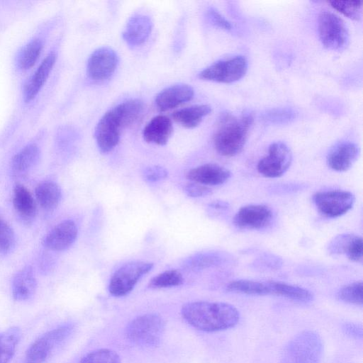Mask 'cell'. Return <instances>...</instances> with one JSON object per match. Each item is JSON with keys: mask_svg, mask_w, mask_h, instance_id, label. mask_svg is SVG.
Masks as SVG:
<instances>
[{"mask_svg": "<svg viewBox=\"0 0 363 363\" xmlns=\"http://www.w3.org/2000/svg\"><path fill=\"white\" fill-rule=\"evenodd\" d=\"M183 318L192 327L206 332H215L234 327L240 313L233 306L223 302L193 301L182 308Z\"/></svg>", "mask_w": 363, "mask_h": 363, "instance_id": "1", "label": "cell"}, {"mask_svg": "<svg viewBox=\"0 0 363 363\" xmlns=\"http://www.w3.org/2000/svg\"><path fill=\"white\" fill-rule=\"evenodd\" d=\"M252 121L251 113L239 116L228 112L222 113L213 137L216 151L225 157L240 153L247 141Z\"/></svg>", "mask_w": 363, "mask_h": 363, "instance_id": "2", "label": "cell"}, {"mask_svg": "<svg viewBox=\"0 0 363 363\" xmlns=\"http://www.w3.org/2000/svg\"><path fill=\"white\" fill-rule=\"evenodd\" d=\"M131 125L130 117L121 104L106 112L95 128V139L101 152L113 150L120 140L122 130Z\"/></svg>", "mask_w": 363, "mask_h": 363, "instance_id": "3", "label": "cell"}, {"mask_svg": "<svg viewBox=\"0 0 363 363\" xmlns=\"http://www.w3.org/2000/svg\"><path fill=\"white\" fill-rule=\"evenodd\" d=\"M322 352L319 335L313 331H304L289 342L281 363H319Z\"/></svg>", "mask_w": 363, "mask_h": 363, "instance_id": "4", "label": "cell"}, {"mask_svg": "<svg viewBox=\"0 0 363 363\" xmlns=\"http://www.w3.org/2000/svg\"><path fill=\"white\" fill-rule=\"evenodd\" d=\"M164 330L163 318L157 313H147L133 320L126 328L125 335L137 345L154 347L160 343Z\"/></svg>", "mask_w": 363, "mask_h": 363, "instance_id": "5", "label": "cell"}, {"mask_svg": "<svg viewBox=\"0 0 363 363\" xmlns=\"http://www.w3.org/2000/svg\"><path fill=\"white\" fill-rule=\"evenodd\" d=\"M152 262L131 261L123 264L112 275L108 290L114 296H123L129 294L138 281L152 269Z\"/></svg>", "mask_w": 363, "mask_h": 363, "instance_id": "6", "label": "cell"}, {"mask_svg": "<svg viewBox=\"0 0 363 363\" xmlns=\"http://www.w3.org/2000/svg\"><path fill=\"white\" fill-rule=\"evenodd\" d=\"M318 29L323 45L330 50H342L348 44L349 33L344 21L336 13L325 11L318 17Z\"/></svg>", "mask_w": 363, "mask_h": 363, "instance_id": "7", "label": "cell"}, {"mask_svg": "<svg viewBox=\"0 0 363 363\" xmlns=\"http://www.w3.org/2000/svg\"><path fill=\"white\" fill-rule=\"evenodd\" d=\"M73 326L64 325L37 338L26 351L24 363H44L55 349L71 333Z\"/></svg>", "mask_w": 363, "mask_h": 363, "instance_id": "8", "label": "cell"}, {"mask_svg": "<svg viewBox=\"0 0 363 363\" xmlns=\"http://www.w3.org/2000/svg\"><path fill=\"white\" fill-rule=\"evenodd\" d=\"M247 69V60L243 55L220 60L203 69L200 79L222 83H230L242 78Z\"/></svg>", "mask_w": 363, "mask_h": 363, "instance_id": "9", "label": "cell"}, {"mask_svg": "<svg viewBox=\"0 0 363 363\" xmlns=\"http://www.w3.org/2000/svg\"><path fill=\"white\" fill-rule=\"evenodd\" d=\"M313 201L322 215L328 218H337L352 208L355 197L348 191L329 190L315 193L313 196Z\"/></svg>", "mask_w": 363, "mask_h": 363, "instance_id": "10", "label": "cell"}, {"mask_svg": "<svg viewBox=\"0 0 363 363\" xmlns=\"http://www.w3.org/2000/svg\"><path fill=\"white\" fill-rule=\"evenodd\" d=\"M292 153L283 142H274L269 148L267 155L257 163L258 172L267 178H277L282 176L290 167Z\"/></svg>", "mask_w": 363, "mask_h": 363, "instance_id": "11", "label": "cell"}, {"mask_svg": "<svg viewBox=\"0 0 363 363\" xmlns=\"http://www.w3.org/2000/svg\"><path fill=\"white\" fill-rule=\"evenodd\" d=\"M118 64V57L113 50L108 47L98 48L88 60L87 75L95 82L106 80L113 74Z\"/></svg>", "mask_w": 363, "mask_h": 363, "instance_id": "12", "label": "cell"}, {"mask_svg": "<svg viewBox=\"0 0 363 363\" xmlns=\"http://www.w3.org/2000/svg\"><path fill=\"white\" fill-rule=\"evenodd\" d=\"M273 213L267 206L251 204L240 208L233 218L235 225L240 229L259 230L272 222Z\"/></svg>", "mask_w": 363, "mask_h": 363, "instance_id": "13", "label": "cell"}, {"mask_svg": "<svg viewBox=\"0 0 363 363\" xmlns=\"http://www.w3.org/2000/svg\"><path fill=\"white\" fill-rule=\"evenodd\" d=\"M78 229L72 220H65L56 225L44 238L43 245L52 251L68 249L76 240Z\"/></svg>", "mask_w": 363, "mask_h": 363, "instance_id": "14", "label": "cell"}, {"mask_svg": "<svg viewBox=\"0 0 363 363\" xmlns=\"http://www.w3.org/2000/svg\"><path fill=\"white\" fill-rule=\"evenodd\" d=\"M360 150L359 146L350 141H342L334 145L327 155V164L337 172L349 169L357 160Z\"/></svg>", "mask_w": 363, "mask_h": 363, "instance_id": "15", "label": "cell"}, {"mask_svg": "<svg viewBox=\"0 0 363 363\" xmlns=\"http://www.w3.org/2000/svg\"><path fill=\"white\" fill-rule=\"evenodd\" d=\"M231 177L230 172L217 164L208 163L190 169L186 178L207 186H218L225 183Z\"/></svg>", "mask_w": 363, "mask_h": 363, "instance_id": "16", "label": "cell"}, {"mask_svg": "<svg viewBox=\"0 0 363 363\" xmlns=\"http://www.w3.org/2000/svg\"><path fill=\"white\" fill-rule=\"evenodd\" d=\"M194 89L186 84L169 86L161 91L155 98V105L160 111L174 108L192 99Z\"/></svg>", "mask_w": 363, "mask_h": 363, "instance_id": "17", "label": "cell"}, {"mask_svg": "<svg viewBox=\"0 0 363 363\" xmlns=\"http://www.w3.org/2000/svg\"><path fill=\"white\" fill-rule=\"evenodd\" d=\"M328 251L333 255H345L351 261L362 263L363 259L362 238L350 233L339 235L330 242Z\"/></svg>", "mask_w": 363, "mask_h": 363, "instance_id": "18", "label": "cell"}, {"mask_svg": "<svg viewBox=\"0 0 363 363\" xmlns=\"http://www.w3.org/2000/svg\"><path fill=\"white\" fill-rule=\"evenodd\" d=\"M55 60L56 54L54 52H50L28 80L23 89V98L26 103L32 101L44 86Z\"/></svg>", "mask_w": 363, "mask_h": 363, "instance_id": "19", "label": "cell"}, {"mask_svg": "<svg viewBox=\"0 0 363 363\" xmlns=\"http://www.w3.org/2000/svg\"><path fill=\"white\" fill-rule=\"evenodd\" d=\"M152 28V23L148 16L135 15L128 20L123 38L130 46L143 45L149 38Z\"/></svg>", "mask_w": 363, "mask_h": 363, "instance_id": "20", "label": "cell"}, {"mask_svg": "<svg viewBox=\"0 0 363 363\" xmlns=\"http://www.w3.org/2000/svg\"><path fill=\"white\" fill-rule=\"evenodd\" d=\"M173 132L171 119L164 115H159L152 118L144 127L143 137L149 143L164 145Z\"/></svg>", "mask_w": 363, "mask_h": 363, "instance_id": "21", "label": "cell"}, {"mask_svg": "<svg viewBox=\"0 0 363 363\" xmlns=\"http://www.w3.org/2000/svg\"><path fill=\"white\" fill-rule=\"evenodd\" d=\"M37 280L33 269L24 267L13 277L11 284L12 296L17 301L30 299L35 293Z\"/></svg>", "mask_w": 363, "mask_h": 363, "instance_id": "22", "label": "cell"}, {"mask_svg": "<svg viewBox=\"0 0 363 363\" xmlns=\"http://www.w3.org/2000/svg\"><path fill=\"white\" fill-rule=\"evenodd\" d=\"M13 205L18 216L26 223H30L36 213V203L29 190L16 184L13 192Z\"/></svg>", "mask_w": 363, "mask_h": 363, "instance_id": "23", "label": "cell"}, {"mask_svg": "<svg viewBox=\"0 0 363 363\" xmlns=\"http://www.w3.org/2000/svg\"><path fill=\"white\" fill-rule=\"evenodd\" d=\"M211 111V108L207 104L194 105L174 111L172 118L184 128H194L198 126Z\"/></svg>", "mask_w": 363, "mask_h": 363, "instance_id": "24", "label": "cell"}, {"mask_svg": "<svg viewBox=\"0 0 363 363\" xmlns=\"http://www.w3.org/2000/svg\"><path fill=\"white\" fill-rule=\"evenodd\" d=\"M35 195L38 203L43 209L51 211L60 203L62 191L57 183L52 181H44L36 186Z\"/></svg>", "mask_w": 363, "mask_h": 363, "instance_id": "25", "label": "cell"}, {"mask_svg": "<svg viewBox=\"0 0 363 363\" xmlns=\"http://www.w3.org/2000/svg\"><path fill=\"white\" fill-rule=\"evenodd\" d=\"M269 294L284 297L292 301L308 303L313 300V294L308 290L280 281H268Z\"/></svg>", "mask_w": 363, "mask_h": 363, "instance_id": "26", "label": "cell"}, {"mask_svg": "<svg viewBox=\"0 0 363 363\" xmlns=\"http://www.w3.org/2000/svg\"><path fill=\"white\" fill-rule=\"evenodd\" d=\"M40 150L37 145L29 144L16 153L11 161V168L14 173L22 174L28 172L38 162Z\"/></svg>", "mask_w": 363, "mask_h": 363, "instance_id": "27", "label": "cell"}, {"mask_svg": "<svg viewBox=\"0 0 363 363\" xmlns=\"http://www.w3.org/2000/svg\"><path fill=\"white\" fill-rule=\"evenodd\" d=\"M21 330L13 326L0 335V363H9L21 338Z\"/></svg>", "mask_w": 363, "mask_h": 363, "instance_id": "28", "label": "cell"}, {"mask_svg": "<svg viewBox=\"0 0 363 363\" xmlns=\"http://www.w3.org/2000/svg\"><path fill=\"white\" fill-rule=\"evenodd\" d=\"M227 291L253 296L269 295L268 281L240 279L229 283Z\"/></svg>", "mask_w": 363, "mask_h": 363, "instance_id": "29", "label": "cell"}, {"mask_svg": "<svg viewBox=\"0 0 363 363\" xmlns=\"http://www.w3.org/2000/svg\"><path fill=\"white\" fill-rule=\"evenodd\" d=\"M43 49L42 41L34 39L27 43L20 51L17 64L22 70L31 68L38 59Z\"/></svg>", "mask_w": 363, "mask_h": 363, "instance_id": "30", "label": "cell"}, {"mask_svg": "<svg viewBox=\"0 0 363 363\" xmlns=\"http://www.w3.org/2000/svg\"><path fill=\"white\" fill-rule=\"evenodd\" d=\"M220 257L213 252L198 253L186 259L184 267L189 271H198L218 264Z\"/></svg>", "mask_w": 363, "mask_h": 363, "instance_id": "31", "label": "cell"}, {"mask_svg": "<svg viewBox=\"0 0 363 363\" xmlns=\"http://www.w3.org/2000/svg\"><path fill=\"white\" fill-rule=\"evenodd\" d=\"M183 281L184 278L180 272L169 269L154 277L150 281L149 286L153 289L173 287L180 286Z\"/></svg>", "mask_w": 363, "mask_h": 363, "instance_id": "32", "label": "cell"}, {"mask_svg": "<svg viewBox=\"0 0 363 363\" xmlns=\"http://www.w3.org/2000/svg\"><path fill=\"white\" fill-rule=\"evenodd\" d=\"M337 298L343 302L362 306L363 303V284L355 281L342 287L337 294Z\"/></svg>", "mask_w": 363, "mask_h": 363, "instance_id": "33", "label": "cell"}, {"mask_svg": "<svg viewBox=\"0 0 363 363\" xmlns=\"http://www.w3.org/2000/svg\"><path fill=\"white\" fill-rule=\"evenodd\" d=\"M79 363H121L118 354L108 349H100L86 354Z\"/></svg>", "mask_w": 363, "mask_h": 363, "instance_id": "34", "label": "cell"}, {"mask_svg": "<svg viewBox=\"0 0 363 363\" xmlns=\"http://www.w3.org/2000/svg\"><path fill=\"white\" fill-rule=\"evenodd\" d=\"M328 3L336 10L347 17L359 20L362 16V1H332Z\"/></svg>", "mask_w": 363, "mask_h": 363, "instance_id": "35", "label": "cell"}, {"mask_svg": "<svg viewBox=\"0 0 363 363\" xmlns=\"http://www.w3.org/2000/svg\"><path fill=\"white\" fill-rule=\"evenodd\" d=\"M15 234L9 223L0 217V253L9 252L15 245Z\"/></svg>", "mask_w": 363, "mask_h": 363, "instance_id": "36", "label": "cell"}, {"mask_svg": "<svg viewBox=\"0 0 363 363\" xmlns=\"http://www.w3.org/2000/svg\"><path fill=\"white\" fill-rule=\"evenodd\" d=\"M263 119L272 123H284L296 117L295 112L289 108H278L267 111L263 114Z\"/></svg>", "mask_w": 363, "mask_h": 363, "instance_id": "37", "label": "cell"}, {"mask_svg": "<svg viewBox=\"0 0 363 363\" xmlns=\"http://www.w3.org/2000/svg\"><path fill=\"white\" fill-rule=\"evenodd\" d=\"M144 179L149 182H155L164 179L168 177L167 170L160 166H151L143 171Z\"/></svg>", "mask_w": 363, "mask_h": 363, "instance_id": "38", "label": "cell"}, {"mask_svg": "<svg viewBox=\"0 0 363 363\" xmlns=\"http://www.w3.org/2000/svg\"><path fill=\"white\" fill-rule=\"evenodd\" d=\"M185 193L190 197L198 198L208 196L212 191L209 186L191 182L185 185Z\"/></svg>", "mask_w": 363, "mask_h": 363, "instance_id": "39", "label": "cell"}, {"mask_svg": "<svg viewBox=\"0 0 363 363\" xmlns=\"http://www.w3.org/2000/svg\"><path fill=\"white\" fill-rule=\"evenodd\" d=\"M207 15L210 21L214 25L226 30H230L232 25L216 9L211 7L207 10Z\"/></svg>", "mask_w": 363, "mask_h": 363, "instance_id": "40", "label": "cell"}, {"mask_svg": "<svg viewBox=\"0 0 363 363\" xmlns=\"http://www.w3.org/2000/svg\"><path fill=\"white\" fill-rule=\"evenodd\" d=\"M344 330L349 335H351V336L359 337H362V327H359L357 325L347 324L345 325Z\"/></svg>", "mask_w": 363, "mask_h": 363, "instance_id": "41", "label": "cell"}, {"mask_svg": "<svg viewBox=\"0 0 363 363\" xmlns=\"http://www.w3.org/2000/svg\"><path fill=\"white\" fill-rule=\"evenodd\" d=\"M210 206L213 208L225 209L228 204L225 201H215L210 203Z\"/></svg>", "mask_w": 363, "mask_h": 363, "instance_id": "42", "label": "cell"}]
</instances>
